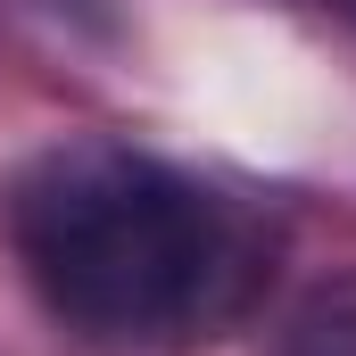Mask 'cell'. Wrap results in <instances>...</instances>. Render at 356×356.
<instances>
[{
	"mask_svg": "<svg viewBox=\"0 0 356 356\" xmlns=\"http://www.w3.org/2000/svg\"><path fill=\"white\" fill-rule=\"evenodd\" d=\"M0 232L33 298L116 348H191L249 315L266 290V224L166 158L67 133L33 149L0 191Z\"/></svg>",
	"mask_w": 356,
	"mask_h": 356,
	"instance_id": "cell-1",
	"label": "cell"
},
{
	"mask_svg": "<svg viewBox=\"0 0 356 356\" xmlns=\"http://www.w3.org/2000/svg\"><path fill=\"white\" fill-rule=\"evenodd\" d=\"M282 356H356V273H332L298 298V315L282 332Z\"/></svg>",
	"mask_w": 356,
	"mask_h": 356,
	"instance_id": "cell-2",
	"label": "cell"
}]
</instances>
